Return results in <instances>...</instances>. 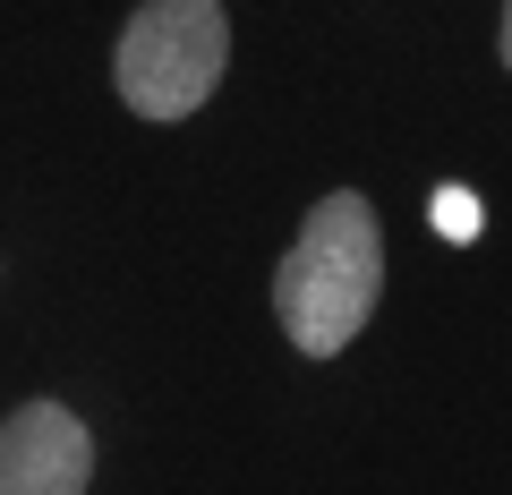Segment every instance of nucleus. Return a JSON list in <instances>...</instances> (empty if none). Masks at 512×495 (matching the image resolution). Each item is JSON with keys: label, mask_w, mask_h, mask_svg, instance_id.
I'll return each instance as SVG.
<instances>
[{"label": "nucleus", "mask_w": 512, "mask_h": 495, "mask_svg": "<svg viewBox=\"0 0 512 495\" xmlns=\"http://www.w3.org/2000/svg\"><path fill=\"white\" fill-rule=\"evenodd\" d=\"M376 291H384L376 214H367V197L342 188V197H325L308 222H299V248L274 274L282 333H291L308 359H333V350H350V333L376 316Z\"/></svg>", "instance_id": "obj_1"}, {"label": "nucleus", "mask_w": 512, "mask_h": 495, "mask_svg": "<svg viewBox=\"0 0 512 495\" xmlns=\"http://www.w3.org/2000/svg\"><path fill=\"white\" fill-rule=\"evenodd\" d=\"M222 60H231L222 0H146L120 35V94L146 120H188L222 86Z\"/></svg>", "instance_id": "obj_2"}, {"label": "nucleus", "mask_w": 512, "mask_h": 495, "mask_svg": "<svg viewBox=\"0 0 512 495\" xmlns=\"http://www.w3.org/2000/svg\"><path fill=\"white\" fill-rule=\"evenodd\" d=\"M94 444L60 402H26L0 419V495H86Z\"/></svg>", "instance_id": "obj_3"}, {"label": "nucleus", "mask_w": 512, "mask_h": 495, "mask_svg": "<svg viewBox=\"0 0 512 495\" xmlns=\"http://www.w3.org/2000/svg\"><path fill=\"white\" fill-rule=\"evenodd\" d=\"M427 222H436L444 239H478V222H487V205H478L470 188H436V205H427Z\"/></svg>", "instance_id": "obj_4"}, {"label": "nucleus", "mask_w": 512, "mask_h": 495, "mask_svg": "<svg viewBox=\"0 0 512 495\" xmlns=\"http://www.w3.org/2000/svg\"><path fill=\"white\" fill-rule=\"evenodd\" d=\"M504 69H512V0H504Z\"/></svg>", "instance_id": "obj_5"}]
</instances>
